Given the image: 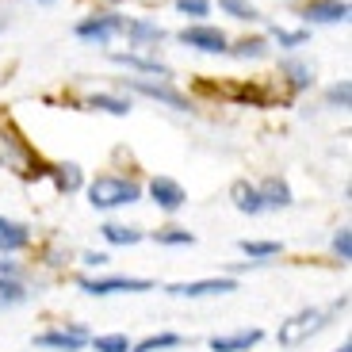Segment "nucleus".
<instances>
[{
    "label": "nucleus",
    "instance_id": "obj_1",
    "mask_svg": "<svg viewBox=\"0 0 352 352\" xmlns=\"http://www.w3.org/2000/svg\"><path fill=\"white\" fill-rule=\"evenodd\" d=\"M138 184L126 180V176H96L88 184V203L96 211H111V207H126V203H138Z\"/></svg>",
    "mask_w": 352,
    "mask_h": 352
},
{
    "label": "nucleus",
    "instance_id": "obj_2",
    "mask_svg": "<svg viewBox=\"0 0 352 352\" xmlns=\"http://www.w3.org/2000/svg\"><path fill=\"white\" fill-rule=\"evenodd\" d=\"M322 326H326V314H322V310H299L295 318L280 322V333H276V341H280L283 349H299V344L310 341V337H314Z\"/></svg>",
    "mask_w": 352,
    "mask_h": 352
},
{
    "label": "nucleus",
    "instance_id": "obj_3",
    "mask_svg": "<svg viewBox=\"0 0 352 352\" xmlns=\"http://www.w3.org/2000/svg\"><path fill=\"white\" fill-rule=\"evenodd\" d=\"M123 27H126L123 16H115V12H96V16H88V19L77 23V38L80 43H92V46H107L111 38L123 35Z\"/></svg>",
    "mask_w": 352,
    "mask_h": 352
},
{
    "label": "nucleus",
    "instance_id": "obj_4",
    "mask_svg": "<svg viewBox=\"0 0 352 352\" xmlns=\"http://www.w3.org/2000/svg\"><path fill=\"white\" fill-rule=\"evenodd\" d=\"M180 43L192 46V50H203V54H226L230 50V38L222 35L219 27L211 23H192L180 31Z\"/></svg>",
    "mask_w": 352,
    "mask_h": 352
},
{
    "label": "nucleus",
    "instance_id": "obj_5",
    "mask_svg": "<svg viewBox=\"0 0 352 352\" xmlns=\"http://www.w3.org/2000/svg\"><path fill=\"white\" fill-rule=\"evenodd\" d=\"M123 88L131 92H142V96L157 100L165 107H176V111H188V96H180L176 88H168L165 80H146V77H123Z\"/></svg>",
    "mask_w": 352,
    "mask_h": 352
},
{
    "label": "nucleus",
    "instance_id": "obj_6",
    "mask_svg": "<svg viewBox=\"0 0 352 352\" xmlns=\"http://www.w3.org/2000/svg\"><path fill=\"white\" fill-rule=\"evenodd\" d=\"M176 295V299H203V295H230V291H238V280H230V276H222V280H195V283H173L168 287Z\"/></svg>",
    "mask_w": 352,
    "mask_h": 352
},
{
    "label": "nucleus",
    "instance_id": "obj_7",
    "mask_svg": "<svg viewBox=\"0 0 352 352\" xmlns=\"http://www.w3.org/2000/svg\"><path fill=\"white\" fill-rule=\"evenodd\" d=\"M302 19L307 23H344L349 19V0H307Z\"/></svg>",
    "mask_w": 352,
    "mask_h": 352
},
{
    "label": "nucleus",
    "instance_id": "obj_8",
    "mask_svg": "<svg viewBox=\"0 0 352 352\" xmlns=\"http://www.w3.org/2000/svg\"><path fill=\"white\" fill-rule=\"evenodd\" d=\"M80 287L88 295H119V291H150V280H138V276H107V280H80Z\"/></svg>",
    "mask_w": 352,
    "mask_h": 352
},
{
    "label": "nucleus",
    "instance_id": "obj_9",
    "mask_svg": "<svg viewBox=\"0 0 352 352\" xmlns=\"http://www.w3.org/2000/svg\"><path fill=\"white\" fill-rule=\"evenodd\" d=\"M150 195H153V203H157L161 211H180L188 203V195H184V188L176 184V180H168V176H153V184H150Z\"/></svg>",
    "mask_w": 352,
    "mask_h": 352
},
{
    "label": "nucleus",
    "instance_id": "obj_10",
    "mask_svg": "<svg viewBox=\"0 0 352 352\" xmlns=\"http://www.w3.org/2000/svg\"><path fill=\"white\" fill-rule=\"evenodd\" d=\"M85 329L69 326V329H50V333H38V344L43 349H58V352H80L85 349Z\"/></svg>",
    "mask_w": 352,
    "mask_h": 352
},
{
    "label": "nucleus",
    "instance_id": "obj_11",
    "mask_svg": "<svg viewBox=\"0 0 352 352\" xmlns=\"http://www.w3.org/2000/svg\"><path fill=\"white\" fill-rule=\"evenodd\" d=\"M111 62L115 65H126V69H138L146 73V77H157V80H168V65L157 62V58H142V54H111Z\"/></svg>",
    "mask_w": 352,
    "mask_h": 352
},
{
    "label": "nucleus",
    "instance_id": "obj_12",
    "mask_svg": "<svg viewBox=\"0 0 352 352\" xmlns=\"http://www.w3.org/2000/svg\"><path fill=\"white\" fill-rule=\"evenodd\" d=\"M123 35L131 38L134 46H157L161 38H165V27L153 23V19H131V23L123 27Z\"/></svg>",
    "mask_w": 352,
    "mask_h": 352
},
{
    "label": "nucleus",
    "instance_id": "obj_13",
    "mask_svg": "<svg viewBox=\"0 0 352 352\" xmlns=\"http://www.w3.org/2000/svg\"><path fill=\"white\" fill-rule=\"evenodd\" d=\"M27 241H31V230H27L23 222L0 214V253H16V249L27 245Z\"/></svg>",
    "mask_w": 352,
    "mask_h": 352
},
{
    "label": "nucleus",
    "instance_id": "obj_14",
    "mask_svg": "<svg viewBox=\"0 0 352 352\" xmlns=\"http://www.w3.org/2000/svg\"><path fill=\"white\" fill-rule=\"evenodd\" d=\"M256 341H261V329H241V333L211 337V352H249Z\"/></svg>",
    "mask_w": 352,
    "mask_h": 352
},
{
    "label": "nucleus",
    "instance_id": "obj_15",
    "mask_svg": "<svg viewBox=\"0 0 352 352\" xmlns=\"http://www.w3.org/2000/svg\"><path fill=\"white\" fill-rule=\"evenodd\" d=\"M256 192H261L264 211H268V207H291V188H287V180H280V176H268Z\"/></svg>",
    "mask_w": 352,
    "mask_h": 352
},
{
    "label": "nucleus",
    "instance_id": "obj_16",
    "mask_svg": "<svg viewBox=\"0 0 352 352\" xmlns=\"http://www.w3.org/2000/svg\"><path fill=\"white\" fill-rule=\"evenodd\" d=\"M230 195H234V207L245 214H261L264 203H261V192H256V184H249V180H238V184L230 188Z\"/></svg>",
    "mask_w": 352,
    "mask_h": 352
},
{
    "label": "nucleus",
    "instance_id": "obj_17",
    "mask_svg": "<svg viewBox=\"0 0 352 352\" xmlns=\"http://www.w3.org/2000/svg\"><path fill=\"white\" fill-rule=\"evenodd\" d=\"M88 107H92V111H107V115H131V100H123V96H107V92H96V96H88Z\"/></svg>",
    "mask_w": 352,
    "mask_h": 352
},
{
    "label": "nucleus",
    "instance_id": "obj_18",
    "mask_svg": "<svg viewBox=\"0 0 352 352\" xmlns=\"http://www.w3.org/2000/svg\"><path fill=\"white\" fill-rule=\"evenodd\" d=\"M100 234H104L111 245H138V241H142V230L138 226H119V222H107Z\"/></svg>",
    "mask_w": 352,
    "mask_h": 352
},
{
    "label": "nucleus",
    "instance_id": "obj_19",
    "mask_svg": "<svg viewBox=\"0 0 352 352\" xmlns=\"http://www.w3.org/2000/svg\"><path fill=\"white\" fill-rule=\"evenodd\" d=\"M226 54H234V58H241V62H256V58L268 54V43H264V38H241V43H234Z\"/></svg>",
    "mask_w": 352,
    "mask_h": 352
},
{
    "label": "nucleus",
    "instance_id": "obj_20",
    "mask_svg": "<svg viewBox=\"0 0 352 352\" xmlns=\"http://www.w3.org/2000/svg\"><path fill=\"white\" fill-rule=\"evenodd\" d=\"M219 8L226 12V16L241 19V23H253V19H261V12H256L249 0H219Z\"/></svg>",
    "mask_w": 352,
    "mask_h": 352
},
{
    "label": "nucleus",
    "instance_id": "obj_21",
    "mask_svg": "<svg viewBox=\"0 0 352 352\" xmlns=\"http://www.w3.org/2000/svg\"><path fill=\"white\" fill-rule=\"evenodd\" d=\"M283 73H287V80H291L295 92H302V88L314 85V73H310V65H302V62H283Z\"/></svg>",
    "mask_w": 352,
    "mask_h": 352
},
{
    "label": "nucleus",
    "instance_id": "obj_22",
    "mask_svg": "<svg viewBox=\"0 0 352 352\" xmlns=\"http://www.w3.org/2000/svg\"><path fill=\"white\" fill-rule=\"evenodd\" d=\"M241 253L249 261H268V256L280 253V241H241Z\"/></svg>",
    "mask_w": 352,
    "mask_h": 352
},
{
    "label": "nucleus",
    "instance_id": "obj_23",
    "mask_svg": "<svg viewBox=\"0 0 352 352\" xmlns=\"http://www.w3.org/2000/svg\"><path fill=\"white\" fill-rule=\"evenodd\" d=\"M54 184L62 188V192H77L80 188V168L77 165H58L54 168Z\"/></svg>",
    "mask_w": 352,
    "mask_h": 352
},
{
    "label": "nucleus",
    "instance_id": "obj_24",
    "mask_svg": "<svg viewBox=\"0 0 352 352\" xmlns=\"http://www.w3.org/2000/svg\"><path fill=\"white\" fill-rule=\"evenodd\" d=\"M23 299H27L23 283H19V280H4V276H0V307H16V302H23Z\"/></svg>",
    "mask_w": 352,
    "mask_h": 352
},
{
    "label": "nucleus",
    "instance_id": "obj_25",
    "mask_svg": "<svg viewBox=\"0 0 352 352\" xmlns=\"http://www.w3.org/2000/svg\"><path fill=\"white\" fill-rule=\"evenodd\" d=\"M153 241H157V245H192V234H188V230H180V226H165V230H157V234H153Z\"/></svg>",
    "mask_w": 352,
    "mask_h": 352
},
{
    "label": "nucleus",
    "instance_id": "obj_26",
    "mask_svg": "<svg viewBox=\"0 0 352 352\" xmlns=\"http://www.w3.org/2000/svg\"><path fill=\"white\" fill-rule=\"evenodd\" d=\"M92 349L96 352H131V341L123 333H107V337H92Z\"/></svg>",
    "mask_w": 352,
    "mask_h": 352
},
{
    "label": "nucleus",
    "instance_id": "obj_27",
    "mask_svg": "<svg viewBox=\"0 0 352 352\" xmlns=\"http://www.w3.org/2000/svg\"><path fill=\"white\" fill-rule=\"evenodd\" d=\"M176 344H180L176 333H157V337H146L142 344H134L131 352H157V349H176Z\"/></svg>",
    "mask_w": 352,
    "mask_h": 352
},
{
    "label": "nucleus",
    "instance_id": "obj_28",
    "mask_svg": "<svg viewBox=\"0 0 352 352\" xmlns=\"http://www.w3.org/2000/svg\"><path fill=\"white\" fill-rule=\"evenodd\" d=\"M272 38L283 46V50H295V46H307V31H283V27H272Z\"/></svg>",
    "mask_w": 352,
    "mask_h": 352
},
{
    "label": "nucleus",
    "instance_id": "obj_29",
    "mask_svg": "<svg viewBox=\"0 0 352 352\" xmlns=\"http://www.w3.org/2000/svg\"><path fill=\"white\" fill-rule=\"evenodd\" d=\"M176 12L180 16H192V19H203L211 12V0H176Z\"/></svg>",
    "mask_w": 352,
    "mask_h": 352
},
{
    "label": "nucleus",
    "instance_id": "obj_30",
    "mask_svg": "<svg viewBox=\"0 0 352 352\" xmlns=\"http://www.w3.org/2000/svg\"><path fill=\"white\" fill-rule=\"evenodd\" d=\"M326 100H329V107H349V100H352V85H349V80H337V85L326 92Z\"/></svg>",
    "mask_w": 352,
    "mask_h": 352
},
{
    "label": "nucleus",
    "instance_id": "obj_31",
    "mask_svg": "<svg viewBox=\"0 0 352 352\" xmlns=\"http://www.w3.org/2000/svg\"><path fill=\"white\" fill-rule=\"evenodd\" d=\"M333 253L341 256V261H352V230L349 226H341L333 234Z\"/></svg>",
    "mask_w": 352,
    "mask_h": 352
},
{
    "label": "nucleus",
    "instance_id": "obj_32",
    "mask_svg": "<svg viewBox=\"0 0 352 352\" xmlns=\"http://www.w3.org/2000/svg\"><path fill=\"white\" fill-rule=\"evenodd\" d=\"M85 264L88 268H100V264H107V253H85Z\"/></svg>",
    "mask_w": 352,
    "mask_h": 352
},
{
    "label": "nucleus",
    "instance_id": "obj_33",
    "mask_svg": "<svg viewBox=\"0 0 352 352\" xmlns=\"http://www.w3.org/2000/svg\"><path fill=\"white\" fill-rule=\"evenodd\" d=\"M0 276H4V280H19V268H16V264H4V261H0Z\"/></svg>",
    "mask_w": 352,
    "mask_h": 352
},
{
    "label": "nucleus",
    "instance_id": "obj_34",
    "mask_svg": "<svg viewBox=\"0 0 352 352\" xmlns=\"http://www.w3.org/2000/svg\"><path fill=\"white\" fill-rule=\"evenodd\" d=\"M337 352H352V344H341V349H337Z\"/></svg>",
    "mask_w": 352,
    "mask_h": 352
},
{
    "label": "nucleus",
    "instance_id": "obj_35",
    "mask_svg": "<svg viewBox=\"0 0 352 352\" xmlns=\"http://www.w3.org/2000/svg\"><path fill=\"white\" fill-rule=\"evenodd\" d=\"M107 4H123V0H107Z\"/></svg>",
    "mask_w": 352,
    "mask_h": 352
},
{
    "label": "nucleus",
    "instance_id": "obj_36",
    "mask_svg": "<svg viewBox=\"0 0 352 352\" xmlns=\"http://www.w3.org/2000/svg\"><path fill=\"white\" fill-rule=\"evenodd\" d=\"M38 4H54V0H38Z\"/></svg>",
    "mask_w": 352,
    "mask_h": 352
},
{
    "label": "nucleus",
    "instance_id": "obj_37",
    "mask_svg": "<svg viewBox=\"0 0 352 352\" xmlns=\"http://www.w3.org/2000/svg\"><path fill=\"white\" fill-rule=\"evenodd\" d=\"M0 31H4V16H0Z\"/></svg>",
    "mask_w": 352,
    "mask_h": 352
}]
</instances>
